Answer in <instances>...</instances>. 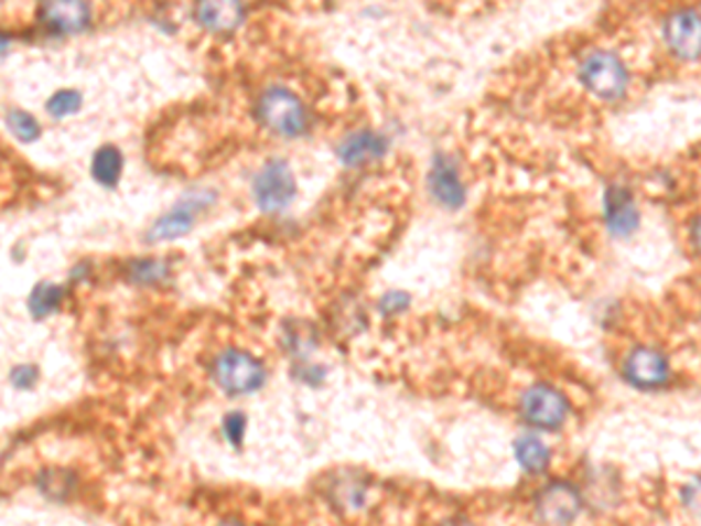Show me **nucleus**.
I'll list each match as a JSON object with an SVG mask.
<instances>
[{
    "label": "nucleus",
    "instance_id": "nucleus-1",
    "mask_svg": "<svg viewBox=\"0 0 701 526\" xmlns=\"http://www.w3.org/2000/svg\"><path fill=\"white\" fill-rule=\"evenodd\" d=\"M256 115L265 129L283 139H298L309 129V112L300 96L279 85L260 94Z\"/></svg>",
    "mask_w": 701,
    "mask_h": 526
},
{
    "label": "nucleus",
    "instance_id": "nucleus-2",
    "mask_svg": "<svg viewBox=\"0 0 701 526\" xmlns=\"http://www.w3.org/2000/svg\"><path fill=\"white\" fill-rule=\"evenodd\" d=\"M211 375L229 396H248L262 388L267 379L265 365L241 348H225L213 358Z\"/></svg>",
    "mask_w": 701,
    "mask_h": 526
},
{
    "label": "nucleus",
    "instance_id": "nucleus-3",
    "mask_svg": "<svg viewBox=\"0 0 701 526\" xmlns=\"http://www.w3.org/2000/svg\"><path fill=\"white\" fill-rule=\"evenodd\" d=\"M580 83L598 99L615 101L629 87V71L615 52L594 50L582 58Z\"/></svg>",
    "mask_w": 701,
    "mask_h": 526
},
{
    "label": "nucleus",
    "instance_id": "nucleus-4",
    "mask_svg": "<svg viewBox=\"0 0 701 526\" xmlns=\"http://www.w3.org/2000/svg\"><path fill=\"white\" fill-rule=\"evenodd\" d=\"M521 419L538 431H559L567 423L571 405L559 388L550 384H533L521 396Z\"/></svg>",
    "mask_w": 701,
    "mask_h": 526
},
{
    "label": "nucleus",
    "instance_id": "nucleus-5",
    "mask_svg": "<svg viewBox=\"0 0 701 526\" xmlns=\"http://www.w3.org/2000/svg\"><path fill=\"white\" fill-rule=\"evenodd\" d=\"M298 194V183L285 160H269L252 179V197L265 213L288 208Z\"/></svg>",
    "mask_w": 701,
    "mask_h": 526
},
{
    "label": "nucleus",
    "instance_id": "nucleus-6",
    "mask_svg": "<svg viewBox=\"0 0 701 526\" xmlns=\"http://www.w3.org/2000/svg\"><path fill=\"white\" fill-rule=\"evenodd\" d=\"M536 517L548 526H571L580 511H582V496L571 482H550L542 486L536 496Z\"/></svg>",
    "mask_w": 701,
    "mask_h": 526
},
{
    "label": "nucleus",
    "instance_id": "nucleus-7",
    "mask_svg": "<svg viewBox=\"0 0 701 526\" xmlns=\"http://www.w3.org/2000/svg\"><path fill=\"white\" fill-rule=\"evenodd\" d=\"M622 375H625L632 386L640 388V391H655V388L669 384L671 365L661 351L650 346H636L627 354L625 365H622Z\"/></svg>",
    "mask_w": 701,
    "mask_h": 526
},
{
    "label": "nucleus",
    "instance_id": "nucleus-8",
    "mask_svg": "<svg viewBox=\"0 0 701 526\" xmlns=\"http://www.w3.org/2000/svg\"><path fill=\"white\" fill-rule=\"evenodd\" d=\"M665 41L678 58H683V62H697L701 50L699 12L692 8L671 12L665 22Z\"/></svg>",
    "mask_w": 701,
    "mask_h": 526
},
{
    "label": "nucleus",
    "instance_id": "nucleus-9",
    "mask_svg": "<svg viewBox=\"0 0 701 526\" xmlns=\"http://www.w3.org/2000/svg\"><path fill=\"white\" fill-rule=\"evenodd\" d=\"M213 200H216V194H211V197H206V194H190V197H185L181 204H175L169 213H164V216L150 227L148 239L150 241H171V239L183 237V234H187L192 229L194 221H197V213L202 208H206Z\"/></svg>",
    "mask_w": 701,
    "mask_h": 526
},
{
    "label": "nucleus",
    "instance_id": "nucleus-10",
    "mask_svg": "<svg viewBox=\"0 0 701 526\" xmlns=\"http://www.w3.org/2000/svg\"><path fill=\"white\" fill-rule=\"evenodd\" d=\"M388 148H391V141L381 131L358 129L346 133L335 152L344 167H363L386 158Z\"/></svg>",
    "mask_w": 701,
    "mask_h": 526
},
{
    "label": "nucleus",
    "instance_id": "nucleus-11",
    "mask_svg": "<svg viewBox=\"0 0 701 526\" xmlns=\"http://www.w3.org/2000/svg\"><path fill=\"white\" fill-rule=\"evenodd\" d=\"M603 218H606L611 234H615L619 239H625L636 232L640 213L629 187L611 185L603 192Z\"/></svg>",
    "mask_w": 701,
    "mask_h": 526
},
{
    "label": "nucleus",
    "instance_id": "nucleus-12",
    "mask_svg": "<svg viewBox=\"0 0 701 526\" xmlns=\"http://www.w3.org/2000/svg\"><path fill=\"white\" fill-rule=\"evenodd\" d=\"M428 187H431L433 200L446 208H461L467 200L465 185L459 175V169L452 158L438 152L431 164V173H428Z\"/></svg>",
    "mask_w": 701,
    "mask_h": 526
},
{
    "label": "nucleus",
    "instance_id": "nucleus-13",
    "mask_svg": "<svg viewBox=\"0 0 701 526\" xmlns=\"http://www.w3.org/2000/svg\"><path fill=\"white\" fill-rule=\"evenodd\" d=\"M41 22L52 33H80L89 24V8L85 3H73V0H64V3H45L37 10Z\"/></svg>",
    "mask_w": 701,
    "mask_h": 526
},
{
    "label": "nucleus",
    "instance_id": "nucleus-14",
    "mask_svg": "<svg viewBox=\"0 0 701 526\" xmlns=\"http://www.w3.org/2000/svg\"><path fill=\"white\" fill-rule=\"evenodd\" d=\"M246 10L241 3H199L194 8V19L197 24L211 33H231L244 24Z\"/></svg>",
    "mask_w": 701,
    "mask_h": 526
},
{
    "label": "nucleus",
    "instance_id": "nucleus-15",
    "mask_svg": "<svg viewBox=\"0 0 701 526\" xmlns=\"http://www.w3.org/2000/svg\"><path fill=\"white\" fill-rule=\"evenodd\" d=\"M515 457L526 473L540 475L548 471L550 465V450L540 438L536 436H521L515 442Z\"/></svg>",
    "mask_w": 701,
    "mask_h": 526
},
{
    "label": "nucleus",
    "instance_id": "nucleus-16",
    "mask_svg": "<svg viewBox=\"0 0 701 526\" xmlns=\"http://www.w3.org/2000/svg\"><path fill=\"white\" fill-rule=\"evenodd\" d=\"M122 167H125L122 152L117 150L115 146H104V148H99V150L94 152L91 175H94V179L99 181L104 187H115L117 183H120Z\"/></svg>",
    "mask_w": 701,
    "mask_h": 526
},
{
    "label": "nucleus",
    "instance_id": "nucleus-17",
    "mask_svg": "<svg viewBox=\"0 0 701 526\" xmlns=\"http://www.w3.org/2000/svg\"><path fill=\"white\" fill-rule=\"evenodd\" d=\"M330 498L342 511H358L363 508L365 496H367V486L358 480V475H342L335 477L333 486H330Z\"/></svg>",
    "mask_w": 701,
    "mask_h": 526
},
{
    "label": "nucleus",
    "instance_id": "nucleus-18",
    "mask_svg": "<svg viewBox=\"0 0 701 526\" xmlns=\"http://www.w3.org/2000/svg\"><path fill=\"white\" fill-rule=\"evenodd\" d=\"M62 300H64V288L43 281V283H37L33 288L31 300H29V309H31V314L35 319H45V316L52 314V311L58 309Z\"/></svg>",
    "mask_w": 701,
    "mask_h": 526
},
{
    "label": "nucleus",
    "instance_id": "nucleus-19",
    "mask_svg": "<svg viewBox=\"0 0 701 526\" xmlns=\"http://www.w3.org/2000/svg\"><path fill=\"white\" fill-rule=\"evenodd\" d=\"M283 342L288 346V351H292L295 356H306L309 351H314L319 346L314 328H311L306 321H290L283 328Z\"/></svg>",
    "mask_w": 701,
    "mask_h": 526
},
{
    "label": "nucleus",
    "instance_id": "nucleus-20",
    "mask_svg": "<svg viewBox=\"0 0 701 526\" xmlns=\"http://www.w3.org/2000/svg\"><path fill=\"white\" fill-rule=\"evenodd\" d=\"M129 277L141 286L164 283L169 279V267L160 260H136L129 265Z\"/></svg>",
    "mask_w": 701,
    "mask_h": 526
},
{
    "label": "nucleus",
    "instance_id": "nucleus-21",
    "mask_svg": "<svg viewBox=\"0 0 701 526\" xmlns=\"http://www.w3.org/2000/svg\"><path fill=\"white\" fill-rule=\"evenodd\" d=\"M8 127L10 131L17 136L19 141H35L37 136H41V125H37V120L33 115H29L26 110H10L8 112Z\"/></svg>",
    "mask_w": 701,
    "mask_h": 526
},
{
    "label": "nucleus",
    "instance_id": "nucleus-22",
    "mask_svg": "<svg viewBox=\"0 0 701 526\" xmlns=\"http://www.w3.org/2000/svg\"><path fill=\"white\" fill-rule=\"evenodd\" d=\"M80 106H83V96H80V92H75V89H62V92H56L52 99L47 101V112L52 115V117H68V115H73L75 110H80Z\"/></svg>",
    "mask_w": 701,
    "mask_h": 526
},
{
    "label": "nucleus",
    "instance_id": "nucleus-23",
    "mask_svg": "<svg viewBox=\"0 0 701 526\" xmlns=\"http://www.w3.org/2000/svg\"><path fill=\"white\" fill-rule=\"evenodd\" d=\"M73 482L75 477L68 471H45L37 480L41 490L52 498H64V494L73 490Z\"/></svg>",
    "mask_w": 701,
    "mask_h": 526
},
{
    "label": "nucleus",
    "instance_id": "nucleus-24",
    "mask_svg": "<svg viewBox=\"0 0 701 526\" xmlns=\"http://www.w3.org/2000/svg\"><path fill=\"white\" fill-rule=\"evenodd\" d=\"M246 417L241 412H229L225 419H223V433L225 438L229 440L231 447H239L244 442V436H246Z\"/></svg>",
    "mask_w": 701,
    "mask_h": 526
},
{
    "label": "nucleus",
    "instance_id": "nucleus-25",
    "mask_svg": "<svg viewBox=\"0 0 701 526\" xmlns=\"http://www.w3.org/2000/svg\"><path fill=\"white\" fill-rule=\"evenodd\" d=\"M409 307V296L402 290H393L386 292V296L379 300V311L384 316H396L400 311H405Z\"/></svg>",
    "mask_w": 701,
    "mask_h": 526
},
{
    "label": "nucleus",
    "instance_id": "nucleus-26",
    "mask_svg": "<svg viewBox=\"0 0 701 526\" xmlns=\"http://www.w3.org/2000/svg\"><path fill=\"white\" fill-rule=\"evenodd\" d=\"M37 382V369L33 365H19L12 369V384L17 388H31Z\"/></svg>",
    "mask_w": 701,
    "mask_h": 526
},
{
    "label": "nucleus",
    "instance_id": "nucleus-27",
    "mask_svg": "<svg viewBox=\"0 0 701 526\" xmlns=\"http://www.w3.org/2000/svg\"><path fill=\"white\" fill-rule=\"evenodd\" d=\"M438 526H475V524L471 519H465V517H450V519L440 522Z\"/></svg>",
    "mask_w": 701,
    "mask_h": 526
},
{
    "label": "nucleus",
    "instance_id": "nucleus-28",
    "mask_svg": "<svg viewBox=\"0 0 701 526\" xmlns=\"http://www.w3.org/2000/svg\"><path fill=\"white\" fill-rule=\"evenodd\" d=\"M8 47H10V37H8V35H0V58L6 56Z\"/></svg>",
    "mask_w": 701,
    "mask_h": 526
},
{
    "label": "nucleus",
    "instance_id": "nucleus-29",
    "mask_svg": "<svg viewBox=\"0 0 701 526\" xmlns=\"http://www.w3.org/2000/svg\"><path fill=\"white\" fill-rule=\"evenodd\" d=\"M218 526H244L241 522H220Z\"/></svg>",
    "mask_w": 701,
    "mask_h": 526
}]
</instances>
